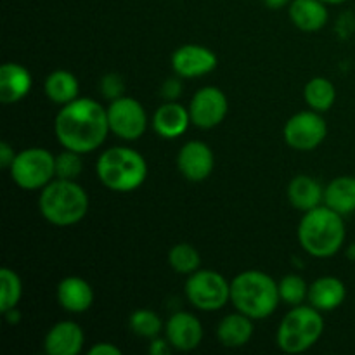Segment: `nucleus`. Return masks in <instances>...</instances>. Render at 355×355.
Listing matches in <instances>:
<instances>
[{
	"label": "nucleus",
	"mask_w": 355,
	"mask_h": 355,
	"mask_svg": "<svg viewBox=\"0 0 355 355\" xmlns=\"http://www.w3.org/2000/svg\"><path fill=\"white\" fill-rule=\"evenodd\" d=\"M31 89V75L24 66L6 62L0 68V101L14 104L24 99Z\"/></svg>",
	"instance_id": "f3484780"
},
{
	"label": "nucleus",
	"mask_w": 355,
	"mask_h": 355,
	"mask_svg": "<svg viewBox=\"0 0 355 355\" xmlns=\"http://www.w3.org/2000/svg\"><path fill=\"white\" fill-rule=\"evenodd\" d=\"M58 300L64 311L80 314L92 307L94 290L82 277L69 276L59 283Z\"/></svg>",
	"instance_id": "a211bd4d"
},
{
	"label": "nucleus",
	"mask_w": 355,
	"mask_h": 355,
	"mask_svg": "<svg viewBox=\"0 0 355 355\" xmlns=\"http://www.w3.org/2000/svg\"><path fill=\"white\" fill-rule=\"evenodd\" d=\"M215 158L208 144L201 141H189L182 146L177 156V166L180 173L191 182H201L208 179L214 170Z\"/></svg>",
	"instance_id": "ddd939ff"
},
{
	"label": "nucleus",
	"mask_w": 355,
	"mask_h": 355,
	"mask_svg": "<svg viewBox=\"0 0 355 355\" xmlns=\"http://www.w3.org/2000/svg\"><path fill=\"white\" fill-rule=\"evenodd\" d=\"M42 217L58 227L78 224L89 210V196L75 180L58 179L42 189L38 200Z\"/></svg>",
	"instance_id": "20e7f679"
},
{
	"label": "nucleus",
	"mask_w": 355,
	"mask_h": 355,
	"mask_svg": "<svg viewBox=\"0 0 355 355\" xmlns=\"http://www.w3.org/2000/svg\"><path fill=\"white\" fill-rule=\"evenodd\" d=\"M83 163L80 158V153L66 149L59 156H55V177L58 179L75 180L82 173Z\"/></svg>",
	"instance_id": "c756f323"
},
{
	"label": "nucleus",
	"mask_w": 355,
	"mask_h": 355,
	"mask_svg": "<svg viewBox=\"0 0 355 355\" xmlns=\"http://www.w3.org/2000/svg\"><path fill=\"white\" fill-rule=\"evenodd\" d=\"M349 257H350V259H352V260H355V245L350 246V250H349Z\"/></svg>",
	"instance_id": "4c0bfd02"
},
{
	"label": "nucleus",
	"mask_w": 355,
	"mask_h": 355,
	"mask_svg": "<svg viewBox=\"0 0 355 355\" xmlns=\"http://www.w3.org/2000/svg\"><path fill=\"white\" fill-rule=\"evenodd\" d=\"M121 350L118 349V347L111 345V343H97V345H94L92 349L89 350V355H120Z\"/></svg>",
	"instance_id": "72a5a7b5"
},
{
	"label": "nucleus",
	"mask_w": 355,
	"mask_h": 355,
	"mask_svg": "<svg viewBox=\"0 0 355 355\" xmlns=\"http://www.w3.org/2000/svg\"><path fill=\"white\" fill-rule=\"evenodd\" d=\"M288 200L297 210L309 211L324 201V191L312 177L297 175L288 186Z\"/></svg>",
	"instance_id": "412c9836"
},
{
	"label": "nucleus",
	"mask_w": 355,
	"mask_h": 355,
	"mask_svg": "<svg viewBox=\"0 0 355 355\" xmlns=\"http://www.w3.org/2000/svg\"><path fill=\"white\" fill-rule=\"evenodd\" d=\"M191 123L189 110L180 106L175 101L165 103L156 110L155 118H153V127L155 132L163 139H175L180 137L187 130Z\"/></svg>",
	"instance_id": "dca6fc26"
},
{
	"label": "nucleus",
	"mask_w": 355,
	"mask_h": 355,
	"mask_svg": "<svg viewBox=\"0 0 355 355\" xmlns=\"http://www.w3.org/2000/svg\"><path fill=\"white\" fill-rule=\"evenodd\" d=\"M324 205L340 215L355 211V177H336L326 186Z\"/></svg>",
	"instance_id": "5701e85b"
},
{
	"label": "nucleus",
	"mask_w": 355,
	"mask_h": 355,
	"mask_svg": "<svg viewBox=\"0 0 355 355\" xmlns=\"http://www.w3.org/2000/svg\"><path fill=\"white\" fill-rule=\"evenodd\" d=\"M305 101L311 106V110L319 111V113H324L329 107L335 104L336 99V90L335 85L329 82L328 78H322V76H318V78H312L311 82L305 85L304 92Z\"/></svg>",
	"instance_id": "393cba45"
},
{
	"label": "nucleus",
	"mask_w": 355,
	"mask_h": 355,
	"mask_svg": "<svg viewBox=\"0 0 355 355\" xmlns=\"http://www.w3.org/2000/svg\"><path fill=\"white\" fill-rule=\"evenodd\" d=\"M168 262L170 267H172L175 272L191 276V274L196 272V270L200 269L201 259L198 250H194L193 246L187 245V243H180V245H175L170 250Z\"/></svg>",
	"instance_id": "a878e982"
},
{
	"label": "nucleus",
	"mask_w": 355,
	"mask_h": 355,
	"mask_svg": "<svg viewBox=\"0 0 355 355\" xmlns=\"http://www.w3.org/2000/svg\"><path fill=\"white\" fill-rule=\"evenodd\" d=\"M324 3H333V6H338V3H345L349 0H322Z\"/></svg>",
	"instance_id": "e433bc0d"
},
{
	"label": "nucleus",
	"mask_w": 355,
	"mask_h": 355,
	"mask_svg": "<svg viewBox=\"0 0 355 355\" xmlns=\"http://www.w3.org/2000/svg\"><path fill=\"white\" fill-rule=\"evenodd\" d=\"M347 288L338 277H319L309 286V302L318 311H335L343 304Z\"/></svg>",
	"instance_id": "aec40b11"
},
{
	"label": "nucleus",
	"mask_w": 355,
	"mask_h": 355,
	"mask_svg": "<svg viewBox=\"0 0 355 355\" xmlns=\"http://www.w3.org/2000/svg\"><path fill=\"white\" fill-rule=\"evenodd\" d=\"M170 342L168 340H162V338H153L151 345H149V352L153 355H166L170 352Z\"/></svg>",
	"instance_id": "f704fd0d"
},
{
	"label": "nucleus",
	"mask_w": 355,
	"mask_h": 355,
	"mask_svg": "<svg viewBox=\"0 0 355 355\" xmlns=\"http://www.w3.org/2000/svg\"><path fill=\"white\" fill-rule=\"evenodd\" d=\"M0 284H2V297H0V311L7 312L16 307L23 295V283H21L17 272L9 267L0 270Z\"/></svg>",
	"instance_id": "bb28decb"
},
{
	"label": "nucleus",
	"mask_w": 355,
	"mask_h": 355,
	"mask_svg": "<svg viewBox=\"0 0 355 355\" xmlns=\"http://www.w3.org/2000/svg\"><path fill=\"white\" fill-rule=\"evenodd\" d=\"M123 89H125L123 78H121L120 75H116V73H107V75L103 78V82H101V90H103V94L107 97V99L114 101L118 99V97H121Z\"/></svg>",
	"instance_id": "7c9ffc66"
},
{
	"label": "nucleus",
	"mask_w": 355,
	"mask_h": 355,
	"mask_svg": "<svg viewBox=\"0 0 355 355\" xmlns=\"http://www.w3.org/2000/svg\"><path fill=\"white\" fill-rule=\"evenodd\" d=\"M82 328L73 321H61L49 329L44 349L49 355H76L83 349Z\"/></svg>",
	"instance_id": "2eb2a0df"
},
{
	"label": "nucleus",
	"mask_w": 355,
	"mask_h": 355,
	"mask_svg": "<svg viewBox=\"0 0 355 355\" xmlns=\"http://www.w3.org/2000/svg\"><path fill=\"white\" fill-rule=\"evenodd\" d=\"M253 319L248 315L241 314H229L220 321L217 328V336L222 345L238 349V347L246 345L253 335Z\"/></svg>",
	"instance_id": "4be33fe9"
},
{
	"label": "nucleus",
	"mask_w": 355,
	"mask_h": 355,
	"mask_svg": "<svg viewBox=\"0 0 355 355\" xmlns=\"http://www.w3.org/2000/svg\"><path fill=\"white\" fill-rule=\"evenodd\" d=\"M328 3L322 0H291L290 19L298 30L318 31L326 26L329 19Z\"/></svg>",
	"instance_id": "6ab92c4d"
},
{
	"label": "nucleus",
	"mask_w": 355,
	"mask_h": 355,
	"mask_svg": "<svg viewBox=\"0 0 355 355\" xmlns=\"http://www.w3.org/2000/svg\"><path fill=\"white\" fill-rule=\"evenodd\" d=\"M298 241L312 257L328 259L340 252L345 241L343 215L329 207H315L305 211L298 225Z\"/></svg>",
	"instance_id": "f03ea898"
},
{
	"label": "nucleus",
	"mask_w": 355,
	"mask_h": 355,
	"mask_svg": "<svg viewBox=\"0 0 355 355\" xmlns=\"http://www.w3.org/2000/svg\"><path fill=\"white\" fill-rule=\"evenodd\" d=\"M279 300V284L262 270H245L231 283L232 305L252 319L270 318Z\"/></svg>",
	"instance_id": "7ed1b4c3"
},
{
	"label": "nucleus",
	"mask_w": 355,
	"mask_h": 355,
	"mask_svg": "<svg viewBox=\"0 0 355 355\" xmlns=\"http://www.w3.org/2000/svg\"><path fill=\"white\" fill-rule=\"evenodd\" d=\"M315 307L297 305L284 315L277 329V345L286 354H300L319 342L324 331V319Z\"/></svg>",
	"instance_id": "423d86ee"
},
{
	"label": "nucleus",
	"mask_w": 355,
	"mask_h": 355,
	"mask_svg": "<svg viewBox=\"0 0 355 355\" xmlns=\"http://www.w3.org/2000/svg\"><path fill=\"white\" fill-rule=\"evenodd\" d=\"M14 158H16V153L10 148V144L0 142V166H2V168H10Z\"/></svg>",
	"instance_id": "473e14b6"
},
{
	"label": "nucleus",
	"mask_w": 355,
	"mask_h": 355,
	"mask_svg": "<svg viewBox=\"0 0 355 355\" xmlns=\"http://www.w3.org/2000/svg\"><path fill=\"white\" fill-rule=\"evenodd\" d=\"M54 130L62 148L80 155L96 151L111 132L107 111L89 97L64 104L55 116Z\"/></svg>",
	"instance_id": "f257e3e1"
},
{
	"label": "nucleus",
	"mask_w": 355,
	"mask_h": 355,
	"mask_svg": "<svg viewBox=\"0 0 355 355\" xmlns=\"http://www.w3.org/2000/svg\"><path fill=\"white\" fill-rule=\"evenodd\" d=\"M166 340L172 349L180 352L194 350L203 340V328L200 319L187 312H177L166 322Z\"/></svg>",
	"instance_id": "4468645a"
},
{
	"label": "nucleus",
	"mask_w": 355,
	"mask_h": 355,
	"mask_svg": "<svg viewBox=\"0 0 355 355\" xmlns=\"http://www.w3.org/2000/svg\"><path fill=\"white\" fill-rule=\"evenodd\" d=\"M97 177L114 193H130L141 187L148 177L144 156L130 148L106 149L97 159Z\"/></svg>",
	"instance_id": "39448f33"
},
{
	"label": "nucleus",
	"mask_w": 355,
	"mask_h": 355,
	"mask_svg": "<svg viewBox=\"0 0 355 355\" xmlns=\"http://www.w3.org/2000/svg\"><path fill=\"white\" fill-rule=\"evenodd\" d=\"M110 130L125 141H135L142 137L148 128V114L144 107L134 97H118L107 107Z\"/></svg>",
	"instance_id": "1a4fd4ad"
},
{
	"label": "nucleus",
	"mask_w": 355,
	"mask_h": 355,
	"mask_svg": "<svg viewBox=\"0 0 355 355\" xmlns=\"http://www.w3.org/2000/svg\"><path fill=\"white\" fill-rule=\"evenodd\" d=\"M262 3L266 7H269V9L276 10V9H283V7H286L288 3H291V0H262Z\"/></svg>",
	"instance_id": "c9c22d12"
},
{
	"label": "nucleus",
	"mask_w": 355,
	"mask_h": 355,
	"mask_svg": "<svg viewBox=\"0 0 355 355\" xmlns=\"http://www.w3.org/2000/svg\"><path fill=\"white\" fill-rule=\"evenodd\" d=\"M227 97L217 87H203L194 94L189 106L191 121L200 128H214L227 114Z\"/></svg>",
	"instance_id": "9b49d317"
},
{
	"label": "nucleus",
	"mask_w": 355,
	"mask_h": 355,
	"mask_svg": "<svg viewBox=\"0 0 355 355\" xmlns=\"http://www.w3.org/2000/svg\"><path fill=\"white\" fill-rule=\"evenodd\" d=\"M279 297L284 304L288 305H302V302L309 297V284L305 283L304 277L297 274L283 277L279 283Z\"/></svg>",
	"instance_id": "c85d7f7f"
},
{
	"label": "nucleus",
	"mask_w": 355,
	"mask_h": 355,
	"mask_svg": "<svg viewBox=\"0 0 355 355\" xmlns=\"http://www.w3.org/2000/svg\"><path fill=\"white\" fill-rule=\"evenodd\" d=\"M328 134V125L319 111H300L284 125V141L297 151H314Z\"/></svg>",
	"instance_id": "9d476101"
},
{
	"label": "nucleus",
	"mask_w": 355,
	"mask_h": 355,
	"mask_svg": "<svg viewBox=\"0 0 355 355\" xmlns=\"http://www.w3.org/2000/svg\"><path fill=\"white\" fill-rule=\"evenodd\" d=\"M9 170L12 180L21 189H44L55 175V158L47 149H24L17 153Z\"/></svg>",
	"instance_id": "0eeeda50"
},
{
	"label": "nucleus",
	"mask_w": 355,
	"mask_h": 355,
	"mask_svg": "<svg viewBox=\"0 0 355 355\" xmlns=\"http://www.w3.org/2000/svg\"><path fill=\"white\" fill-rule=\"evenodd\" d=\"M163 96L170 101H175L177 97L180 96V90H182V85H180L179 78H170L163 83Z\"/></svg>",
	"instance_id": "2f4dec72"
},
{
	"label": "nucleus",
	"mask_w": 355,
	"mask_h": 355,
	"mask_svg": "<svg viewBox=\"0 0 355 355\" xmlns=\"http://www.w3.org/2000/svg\"><path fill=\"white\" fill-rule=\"evenodd\" d=\"M78 80L73 73L64 71V69H58L52 71L45 80V94L49 99L55 104H68L78 97Z\"/></svg>",
	"instance_id": "b1692460"
},
{
	"label": "nucleus",
	"mask_w": 355,
	"mask_h": 355,
	"mask_svg": "<svg viewBox=\"0 0 355 355\" xmlns=\"http://www.w3.org/2000/svg\"><path fill=\"white\" fill-rule=\"evenodd\" d=\"M217 55L203 45L187 44L172 54V68L180 78H196L217 68Z\"/></svg>",
	"instance_id": "f8f14e48"
},
{
	"label": "nucleus",
	"mask_w": 355,
	"mask_h": 355,
	"mask_svg": "<svg viewBox=\"0 0 355 355\" xmlns=\"http://www.w3.org/2000/svg\"><path fill=\"white\" fill-rule=\"evenodd\" d=\"M130 329L135 335L142 336V338H156L159 331L163 329V322L156 312L149 311V309H141L135 311L130 315Z\"/></svg>",
	"instance_id": "cd10ccee"
},
{
	"label": "nucleus",
	"mask_w": 355,
	"mask_h": 355,
	"mask_svg": "<svg viewBox=\"0 0 355 355\" xmlns=\"http://www.w3.org/2000/svg\"><path fill=\"white\" fill-rule=\"evenodd\" d=\"M186 297L200 311H218L231 300V283L215 270L198 269L187 279Z\"/></svg>",
	"instance_id": "6e6552de"
}]
</instances>
